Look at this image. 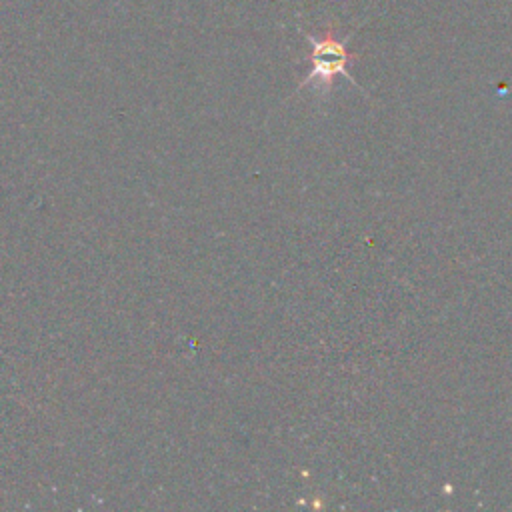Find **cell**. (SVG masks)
I'll list each match as a JSON object with an SVG mask.
<instances>
[{
  "label": "cell",
  "mask_w": 512,
  "mask_h": 512,
  "mask_svg": "<svg viewBox=\"0 0 512 512\" xmlns=\"http://www.w3.org/2000/svg\"><path fill=\"white\" fill-rule=\"evenodd\" d=\"M306 40L310 44V70L300 82V88L312 82H318L322 88H330L338 74H344L348 80H352V76L348 74V64L356 60V54H350L346 50V42L336 38L332 28L324 30L322 36L306 34Z\"/></svg>",
  "instance_id": "obj_1"
}]
</instances>
